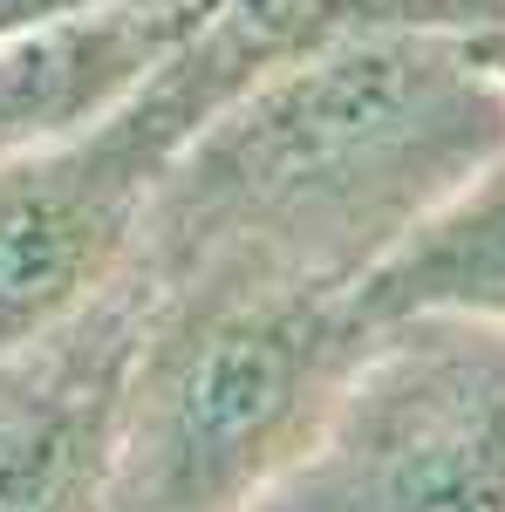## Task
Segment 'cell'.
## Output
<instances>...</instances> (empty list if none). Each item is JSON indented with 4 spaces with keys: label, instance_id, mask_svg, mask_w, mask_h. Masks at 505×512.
I'll list each match as a JSON object with an SVG mask.
<instances>
[{
    "label": "cell",
    "instance_id": "277c9868",
    "mask_svg": "<svg viewBox=\"0 0 505 512\" xmlns=\"http://www.w3.org/2000/svg\"><path fill=\"white\" fill-rule=\"evenodd\" d=\"M246 512H505V321H376Z\"/></svg>",
    "mask_w": 505,
    "mask_h": 512
},
{
    "label": "cell",
    "instance_id": "9c48e42d",
    "mask_svg": "<svg viewBox=\"0 0 505 512\" xmlns=\"http://www.w3.org/2000/svg\"><path fill=\"white\" fill-rule=\"evenodd\" d=\"M465 41H471V55H478V69H485V76L505 89V21H492V28H471Z\"/></svg>",
    "mask_w": 505,
    "mask_h": 512
},
{
    "label": "cell",
    "instance_id": "7a4b0ae2",
    "mask_svg": "<svg viewBox=\"0 0 505 512\" xmlns=\"http://www.w3.org/2000/svg\"><path fill=\"white\" fill-rule=\"evenodd\" d=\"M369 342L342 287L198 260L151 280L123 376L110 512H246Z\"/></svg>",
    "mask_w": 505,
    "mask_h": 512
},
{
    "label": "cell",
    "instance_id": "52a82bcc",
    "mask_svg": "<svg viewBox=\"0 0 505 512\" xmlns=\"http://www.w3.org/2000/svg\"><path fill=\"white\" fill-rule=\"evenodd\" d=\"M355 315H485L505 321V158H492L465 192H451L430 219L389 246L349 287Z\"/></svg>",
    "mask_w": 505,
    "mask_h": 512
},
{
    "label": "cell",
    "instance_id": "6da1fadb",
    "mask_svg": "<svg viewBox=\"0 0 505 512\" xmlns=\"http://www.w3.org/2000/svg\"><path fill=\"white\" fill-rule=\"evenodd\" d=\"M505 158V89L451 28H355L246 82L178 151L137 233L151 280L239 260L342 287Z\"/></svg>",
    "mask_w": 505,
    "mask_h": 512
},
{
    "label": "cell",
    "instance_id": "8992f818",
    "mask_svg": "<svg viewBox=\"0 0 505 512\" xmlns=\"http://www.w3.org/2000/svg\"><path fill=\"white\" fill-rule=\"evenodd\" d=\"M198 28L205 21L157 14L144 0H89L0 35V164L117 110Z\"/></svg>",
    "mask_w": 505,
    "mask_h": 512
},
{
    "label": "cell",
    "instance_id": "5b68a950",
    "mask_svg": "<svg viewBox=\"0 0 505 512\" xmlns=\"http://www.w3.org/2000/svg\"><path fill=\"white\" fill-rule=\"evenodd\" d=\"M144 308L151 274L130 260L82 308L0 349V512H110Z\"/></svg>",
    "mask_w": 505,
    "mask_h": 512
},
{
    "label": "cell",
    "instance_id": "8fae6325",
    "mask_svg": "<svg viewBox=\"0 0 505 512\" xmlns=\"http://www.w3.org/2000/svg\"><path fill=\"white\" fill-rule=\"evenodd\" d=\"M471 7V28H492V21H505V0H465Z\"/></svg>",
    "mask_w": 505,
    "mask_h": 512
},
{
    "label": "cell",
    "instance_id": "3957f363",
    "mask_svg": "<svg viewBox=\"0 0 505 512\" xmlns=\"http://www.w3.org/2000/svg\"><path fill=\"white\" fill-rule=\"evenodd\" d=\"M410 0H226L117 110L0 164V349L82 308L137 253L178 151L246 82L355 28H403Z\"/></svg>",
    "mask_w": 505,
    "mask_h": 512
},
{
    "label": "cell",
    "instance_id": "30bf717a",
    "mask_svg": "<svg viewBox=\"0 0 505 512\" xmlns=\"http://www.w3.org/2000/svg\"><path fill=\"white\" fill-rule=\"evenodd\" d=\"M144 7H157V14H178V21H212L226 0H144Z\"/></svg>",
    "mask_w": 505,
    "mask_h": 512
},
{
    "label": "cell",
    "instance_id": "ba28073f",
    "mask_svg": "<svg viewBox=\"0 0 505 512\" xmlns=\"http://www.w3.org/2000/svg\"><path fill=\"white\" fill-rule=\"evenodd\" d=\"M69 7H89V0H0V35L35 28V21H48V14H69Z\"/></svg>",
    "mask_w": 505,
    "mask_h": 512
}]
</instances>
